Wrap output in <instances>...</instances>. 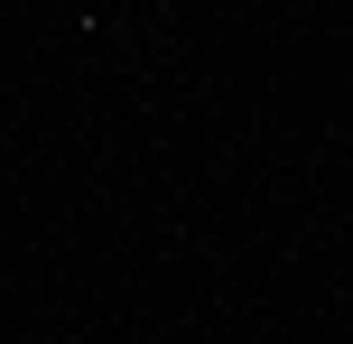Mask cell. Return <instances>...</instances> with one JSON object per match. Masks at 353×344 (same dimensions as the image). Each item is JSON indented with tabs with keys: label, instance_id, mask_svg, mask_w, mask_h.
Instances as JSON below:
<instances>
[]
</instances>
